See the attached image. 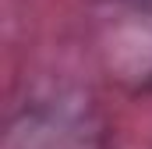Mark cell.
I'll list each match as a JSON object with an SVG mask.
<instances>
[{
	"label": "cell",
	"instance_id": "1",
	"mask_svg": "<svg viewBox=\"0 0 152 149\" xmlns=\"http://www.w3.org/2000/svg\"><path fill=\"white\" fill-rule=\"evenodd\" d=\"M99 50L120 82L152 89V0H99Z\"/></svg>",
	"mask_w": 152,
	"mask_h": 149
}]
</instances>
